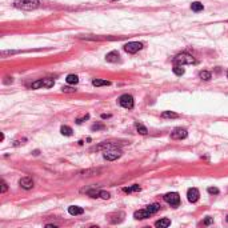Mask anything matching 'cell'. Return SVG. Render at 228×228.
<instances>
[{
    "label": "cell",
    "instance_id": "24",
    "mask_svg": "<svg viewBox=\"0 0 228 228\" xmlns=\"http://www.w3.org/2000/svg\"><path fill=\"white\" fill-rule=\"evenodd\" d=\"M61 91L65 93H72V92H76L75 87H70V85H63L61 87Z\"/></svg>",
    "mask_w": 228,
    "mask_h": 228
},
{
    "label": "cell",
    "instance_id": "38",
    "mask_svg": "<svg viewBox=\"0 0 228 228\" xmlns=\"http://www.w3.org/2000/svg\"><path fill=\"white\" fill-rule=\"evenodd\" d=\"M227 79H228V71H227Z\"/></svg>",
    "mask_w": 228,
    "mask_h": 228
},
{
    "label": "cell",
    "instance_id": "10",
    "mask_svg": "<svg viewBox=\"0 0 228 228\" xmlns=\"http://www.w3.org/2000/svg\"><path fill=\"white\" fill-rule=\"evenodd\" d=\"M120 55H119L118 51H111V52H108L107 55H105V60L110 61V63H118L119 60H120Z\"/></svg>",
    "mask_w": 228,
    "mask_h": 228
},
{
    "label": "cell",
    "instance_id": "4",
    "mask_svg": "<svg viewBox=\"0 0 228 228\" xmlns=\"http://www.w3.org/2000/svg\"><path fill=\"white\" fill-rule=\"evenodd\" d=\"M164 200L172 207H178L180 204V196H179L178 192H170L164 195Z\"/></svg>",
    "mask_w": 228,
    "mask_h": 228
},
{
    "label": "cell",
    "instance_id": "2",
    "mask_svg": "<svg viewBox=\"0 0 228 228\" xmlns=\"http://www.w3.org/2000/svg\"><path fill=\"white\" fill-rule=\"evenodd\" d=\"M173 63H175V64L184 65V64H195L196 60H195V58H193L192 55L183 52V53H179V55L173 59Z\"/></svg>",
    "mask_w": 228,
    "mask_h": 228
},
{
    "label": "cell",
    "instance_id": "33",
    "mask_svg": "<svg viewBox=\"0 0 228 228\" xmlns=\"http://www.w3.org/2000/svg\"><path fill=\"white\" fill-rule=\"evenodd\" d=\"M212 223H213V219L209 218V216H207V219L204 220V224H206V226H209V224H212Z\"/></svg>",
    "mask_w": 228,
    "mask_h": 228
},
{
    "label": "cell",
    "instance_id": "26",
    "mask_svg": "<svg viewBox=\"0 0 228 228\" xmlns=\"http://www.w3.org/2000/svg\"><path fill=\"white\" fill-rule=\"evenodd\" d=\"M208 193H211V195H218L220 191H219V188H216V187H209L208 188Z\"/></svg>",
    "mask_w": 228,
    "mask_h": 228
},
{
    "label": "cell",
    "instance_id": "20",
    "mask_svg": "<svg viewBox=\"0 0 228 228\" xmlns=\"http://www.w3.org/2000/svg\"><path fill=\"white\" fill-rule=\"evenodd\" d=\"M41 80H43V87H44V88H51V87H53V84H55L53 79H50V78L41 79Z\"/></svg>",
    "mask_w": 228,
    "mask_h": 228
},
{
    "label": "cell",
    "instance_id": "35",
    "mask_svg": "<svg viewBox=\"0 0 228 228\" xmlns=\"http://www.w3.org/2000/svg\"><path fill=\"white\" fill-rule=\"evenodd\" d=\"M107 118H110V115H105V113L101 115V119H107Z\"/></svg>",
    "mask_w": 228,
    "mask_h": 228
},
{
    "label": "cell",
    "instance_id": "32",
    "mask_svg": "<svg viewBox=\"0 0 228 228\" xmlns=\"http://www.w3.org/2000/svg\"><path fill=\"white\" fill-rule=\"evenodd\" d=\"M87 119H90V115H85L84 118H81V119H78V120H76V124H81V123H83L84 120H87Z\"/></svg>",
    "mask_w": 228,
    "mask_h": 228
},
{
    "label": "cell",
    "instance_id": "39",
    "mask_svg": "<svg viewBox=\"0 0 228 228\" xmlns=\"http://www.w3.org/2000/svg\"><path fill=\"white\" fill-rule=\"evenodd\" d=\"M112 1H115V0H112Z\"/></svg>",
    "mask_w": 228,
    "mask_h": 228
},
{
    "label": "cell",
    "instance_id": "3",
    "mask_svg": "<svg viewBox=\"0 0 228 228\" xmlns=\"http://www.w3.org/2000/svg\"><path fill=\"white\" fill-rule=\"evenodd\" d=\"M104 159L105 160H110V161H113L116 159H119L121 156V151L118 150L116 147H111V148H107L104 151Z\"/></svg>",
    "mask_w": 228,
    "mask_h": 228
},
{
    "label": "cell",
    "instance_id": "27",
    "mask_svg": "<svg viewBox=\"0 0 228 228\" xmlns=\"http://www.w3.org/2000/svg\"><path fill=\"white\" fill-rule=\"evenodd\" d=\"M98 172H99V170H87V171H83L81 173H84V175H87V176H91V173L96 175Z\"/></svg>",
    "mask_w": 228,
    "mask_h": 228
},
{
    "label": "cell",
    "instance_id": "19",
    "mask_svg": "<svg viewBox=\"0 0 228 228\" xmlns=\"http://www.w3.org/2000/svg\"><path fill=\"white\" fill-rule=\"evenodd\" d=\"M161 118H170V119H178L179 115L175 112H171V111H164L163 113H161Z\"/></svg>",
    "mask_w": 228,
    "mask_h": 228
},
{
    "label": "cell",
    "instance_id": "7",
    "mask_svg": "<svg viewBox=\"0 0 228 228\" xmlns=\"http://www.w3.org/2000/svg\"><path fill=\"white\" fill-rule=\"evenodd\" d=\"M188 135L187 130L186 128H181V127H178L171 132V138L175 139V140H181V139H186Z\"/></svg>",
    "mask_w": 228,
    "mask_h": 228
},
{
    "label": "cell",
    "instance_id": "37",
    "mask_svg": "<svg viewBox=\"0 0 228 228\" xmlns=\"http://www.w3.org/2000/svg\"><path fill=\"white\" fill-rule=\"evenodd\" d=\"M226 220H227V221H228V215H227V218H226Z\"/></svg>",
    "mask_w": 228,
    "mask_h": 228
},
{
    "label": "cell",
    "instance_id": "9",
    "mask_svg": "<svg viewBox=\"0 0 228 228\" xmlns=\"http://www.w3.org/2000/svg\"><path fill=\"white\" fill-rule=\"evenodd\" d=\"M19 186L21 188H24V190H31V188L33 187V180L30 178V176H24V178H21L20 180H19Z\"/></svg>",
    "mask_w": 228,
    "mask_h": 228
},
{
    "label": "cell",
    "instance_id": "17",
    "mask_svg": "<svg viewBox=\"0 0 228 228\" xmlns=\"http://www.w3.org/2000/svg\"><path fill=\"white\" fill-rule=\"evenodd\" d=\"M60 132H61V135H64V136H71L73 131H72V128L68 127V125H61Z\"/></svg>",
    "mask_w": 228,
    "mask_h": 228
},
{
    "label": "cell",
    "instance_id": "15",
    "mask_svg": "<svg viewBox=\"0 0 228 228\" xmlns=\"http://www.w3.org/2000/svg\"><path fill=\"white\" fill-rule=\"evenodd\" d=\"M65 81L71 85H75V84L79 83V78L76 75H68L67 78H65Z\"/></svg>",
    "mask_w": 228,
    "mask_h": 228
},
{
    "label": "cell",
    "instance_id": "23",
    "mask_svg": "<svg viewBox=\"0 0 228 228\" xmlns=\"http://www.w3.org/2000/svg\"><path fill=\"white\" fill-rule=\"evenodd\" d=\"M147 209L153 215V213H156L159 209H160V206H159V204H156V203H155V204H151V206L147 207Z\"/></svg>",
    "mask_w": 228,
    "mask_h": 228
},
{
    "label": "cell",
    "instance_id": "29",
    "mask_svg": "<svg viewBox=\"0 0 228 228\" xmlns=\"http://www.w3.org/2000/svg\"><path fill=\"white\" fill-rule=\"evenodd\" d=\"M100 198H103V199H105V200H107V199L111 198V195H110L108 192H105V191H100Z\"/></svg>",
    "mask_w": 228,
    "mask_h": 228
},
{
    "label": "cell",
    "instance_id": "14",
    "mask_svg": "<svg viewBox=\"0 0 228 228\" xmlns=\"http://www.w3.org/2000/svg\"><path fill=\"white\" fill-rule=\"evenodd\" d=\"M191 10H192L193 12H200V11L204 10V5L201 4L200 1H193L192 4H191Z\"/></svg>",
    "mask_w": 228,
    "mask_h": 228
},
{
    "label": "cell",
    "instance_id": "11",
    "mask_svg": "<svg viewBox=\"0 0 228 228\" xmlns=\"http://www.w3.org/2000/svg\"><path fill=\"white\" fill-rule=\"evenodd\" d=\"M151 215H152V213H151L147 208H144V209L136 211V212L133 213V218H135V219H147V218H150Z\"/></svg>",
    "mask_w": 228,
    "mask_h": 228
},
{
    "label": "cell",
    "instance_id": "8",
    "mask_svg": "<svg viewBox=\"0 0 228 228\" xmlns=\"http://www.w3.org/2000/svg\"><path fill=\"white\" fill-rule=\"evenodd\" d=\"M199 196H200V192H199L198 188H190L187 191V199L191 203H196L199 200Z\"/></svg>",
    "mask_w": 228,
    "mask_h": 228
},
{
    "label": "cell",
    "instance_id": "5",
    "mask_svg": "<svg viewBox=\"0 0 228 228\" xmlns=\"http://www.w3.org/2000/svg\"><path fill=\"white\" fill-rule=\"evenodd\" d=\"M119 104H120L123 108L132 110V108H133V98L131 95H128V93L121 95L120 98H119Z\"/></svg>",
    "mask_w": 228,
    "mask_h": 228
},
{
    "label": "cell",
    "instance_id": "16",
    "mask_svg": "<svg viewBox=\"0 0 228 228\" xmlns=\"http://www.w3.org/2000/svg\"><path fill=\"white\" fill-rule=\"evenodd\" d=\"M156 227H170L171 226V220L170 219H160L155 223Z\"/></svg>",
    "mask_w": 228,
    "mask_h": 228
},
{
    "label": "cell",
    "instance_id": "12",
    "mask_svg": "<svg viewBox=\"0 0 228 228\" xmlns=\"http://www.w3.org/2000/svg\"><path fill=\"white\" fill-rule=\"evenodd\" d=\"M68 212H70V215L76 216V215H83L84 209L81 207H78V206H71L68 208Z\"/></svg>",
    "mask_w": 228,
    "mask_h": 228
},
{
    "label": "cell",
    "instance_id": "18",
    "mask_svg": "<svg viewBox=\"0 0 228 228\" xmlns=\"http://www.w3.org/2000/svg\"><path fill=\"white\" fill-rule=\"evenodd\" d=\"M92 84L95 85V87H101V85H110L111 81H108V80H100V79H93V80H92Z\"/></svg>",
    "mask_w": 228,
    "mask_h": 228
},
{
    "label": "cell",
    "instance_id": "6",
    "mask_svg": "<svg viewBox=\"0 0 228 228\" xmlns=\"http://www.w3.org/2000/svg\"><path fill=\"white\" fill-rule=\"evenodd\" d=\"M143 48V44L139 41H130L124 45V51L127 53H136Z\"/></svg>",
    "mask_w": 228,
    "mask_h": 228
},
{
    "label": "cell",
    "instance_id": "28",
    "mask_svg": "<svg viewBox=\"0 0 228 228\" xmlns=\"http://www.w3.org/2000/svg\"><path fill=\"white\" fill-rule=\"evenodd\" d=\"M92 131H99V130H104V124H93L91 127Z\"/></svg>",
    "mask_w": 228,
    "mask_h": 228
},
{
    "label": "cell",
    "instance_id": "34",
    "mask_svg": "<svg viewBox=\"0 0 228 228\" xmlns=\"http://www.w3.org/2000/svg\"><path fill=\"white\" fill-rule=\"evenodd\" d=\"M141 188H140V186H138V184H135V186H132L131 187V191L132 192H138V191H140Z\"/></svg>",
    "mask_w": 228,
    "mask_h": 228
},
{
    "label": "cell",
    "instance_id": "22",
    "mask_svg": "<svg viewBox=\"0 0 228 228\" xmlns=\"http://www.w3.org/2000/svg\"><path fill=\"white\" fill-rule=\"evenodd\" d=\"M200 78L203 79V80L208 81V80H211V79H212V75H211V72H208V71H201V72H200Z\"/></svg>",
    "mask_w": 228,
    "mask_h": 228
},
{
    "label": "cell",
    "instance_id": "30",
    "mask_svg": "<svg viewBox=\"0 0 228 228\" xmlns=\"http://www.w3.org/2000/svg\"><path fill=\"white\" fill-rule=\"evenodd\" d=\"M18 51H3L1 52V56L4 58V56H7V55H13V53H16Z\"/></svg>",
    "mask_w": 228,
    "mask_h": 228
},
{
    "label": "cell",
    "instance_id": "1",
    "mask_svg": "<svg viewBox=\"0 0 228 228\" xmlns=\"http://www.w3.org/2000/svg\"><path fill=\"white\" fill-rule=\"evenodd\" d=\"M13 5L16 8H19V10L32 11V10H36V8L40 7V1L39 0H15Z\"/></svg>",
    "mask_w": 228,
    "mask_h": 228
},
{
    "label": "cell",
    "instance_id": "25",
    "mask_svg": "<svg viewBox=\"0 0 228 228\" xmlns=\"http://www.w3.org/2000/svg\"><path fill=\"white\" fill-rule=\"evenodd\" d=\"M87 193L91 196V198H99V196H100V191H96V190H88Z\"/></svg>",
    "mask_w": 228,
    "mask_h": 228
},
{
    "label": "cell",
    "instance_id": "36",
    "mask_svg": "<svg viewBox=\"0 0 228 228\" xmlns=\"http://www.w3.org/2000/svg\"><path fill=\"white\" fill-rule=\"evenodd\" d=\"M47 227H50V228H56L55 224H47Z\"/></svg>",
    "mask_w": 228,
    "mask_h": 228
},
{
    "label": "cell",
    "instance_id": "13",
    "mask_svg": "<svg viewBox=\"0 0 228 228\" xmlns=\"http://www.w3.org/2000/svg\"><path fill=\"white\" fill-rule=\"evenodd\" d=\"M172 71H173V73H175L176 76H181V75H184V72H186V70L183 68V65H180V64H175V65H173Z\"/></svg>",
    "mask_w": 228,
    "mask_h": 228
},
{
    "label": "cell",
    "instance_id": "31",
    "mask_svg": "<svg viewBox=\"0 0 228 228\" xmlns=\"http://www.w3.org/2000/svg\"><path fill=\"white\" fill-rule=\"evenodd\" d=\"M7 190H8V186H7V183H5V181L3 180V181H1V193H4V192H5V191H7Z\"/></svg>",
    "mask_w": 228,
    "mask_h": 228
},
{
    "label": "cell",
    "instance_id": "21",
    "mask_svg": "<svg viewBox=\"0 0 228 228\" xmlns=\"http://www.w3.org/2000/svg\"><path fill=\"white\" fill-rule=\"evenodd\" d=\"M136 130H138V132L140 133V135H147V133H148V130L144 127L143 124H139L138 123V124H136Z\"/></svg>",
    "mask_w": 228,
    "mask_h": 228
}]
</instances>
